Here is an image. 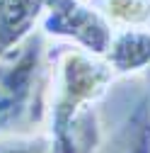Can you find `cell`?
<instances>
[{
	"label": "cell",
	"instance_id": "cell-1",
	"mask_svg": "<svg viewBox=\"0 0 150 153\" xmlns=\"http://www.w3.org/2000/svg\"><path fill=\"white\" fill-rule=\"evenodd\" d=\"M114 80L116 75L99 56L73 46H61L51 56L44 114L53 153H80L82 122Z\"/></svg>",
	"mask_w": 150,
	"mask_h": 153
},
{
	"label": "cell",
	"instance_id": "cell-9",
	"mask_svg": "<svg viewBox=\"0 0 150 153\" xmlns=\"http://www.w3.org/2000/svg\"><path fill=\"white\" fill-rule=\"evenodd\" d=\"M148 83H150V71H148Z\"/></svg>",
	"mask_w": 150,
	"mask_h": 153
},
{
	"label": "cell",
	"instance_id": "cell-7",
	"mask_svg": "<svg viewBox=\"0 0 150 153\" xmlns=\"http://www.w3.org/2000/svg\"><path fill=\"white\" fill-rule=\"evenodd\" d=\"M114 153H150V102L140 100L116 134Z\"/></svg>",
	"mask_w": 150,
	"mask_h": 153
},
{
	"label": "cell",
	"instance_id": "cell-5",
	"mask_svg": "<svg viewBox=\"0 0 150 153\" xmlns=\"http://www.w3.org/2000/svg\"><path fill=\"white\" fill-rule=\"evenodd\" d=\"M46 0H0V56L39 29Z\"/></svg>",
	"mask_w": 150,
	"mask_h": 153
},
{
	"label": "cell",
	"instance_id": "cell-3",
	"mask_svg": "<svg viewBox=\"0 0 150 153\" xmlns=\"http://www.w3.org/2000/svg\"><path fill=\"white\" fill-rule=\"evenodd\" d=\"M39 32L46 39L65 42L68 46L99 59H104L114 36V27L90 0H46Z\"/></svg>",
	"mask_w": 150,
	"mask_h": 153
},
{
	"label": "cell",
	"instance_id": "cell-8",
	"mask_svg": "<svg viewBox=\"0 0 150 153\" xmlns=\"http://www.w3.org/2000/svg\"><path fill=\"white\" fill-rule=\"evenodd\" d=\"M0 153H53V146L46 134L7 136V139H0Z\"/></svg>",
	"mask_w": 150,
	"mask_h": 153
},
{
	"label": "cell",
	"instance_id": "cell-4",
	"mask_svg": "<svg viewBox=\"0 0 150 153\" xmlns=\"http://www.w3.org/2000/svg\"><path fill=\"white\" fill-rule=\"evenodd\" d=\"M104 61L116 78H136L150 71V27L116 29Z\"/></svg>",
	"mask_w": 150,
	"mask_h": 153
},
{
	"label": "cell",
	"instance_id": "cell-6",
	"mask_svg": "<svg viewBox=\"0 0 150 153\" xmlns=\"http://www.w3.org/2000/svg\"><path fill=\"white\" fill-rule=\"evenodd\" d=\"M116 29L150 27V0H90Z\"/></svg>",
	"mask_w": 150,
	"mask_h": 153
},
{
	"label": "cell",
	"instance_id": "cell-2",
	"mask_svg": "<svg viewBox=\"0 0 150 153\" xmlns=\"http://www.w3.org/2000/svg\"><path fill=\"white\" fill-rule=\"evenodd\" d=\"M49 63L46 36L39 29L0 56V139L34 117L39 97L46 95Z\"/></svg>",
	"mask_w": 150,
	"mask_h": 153
}]
</instances>
